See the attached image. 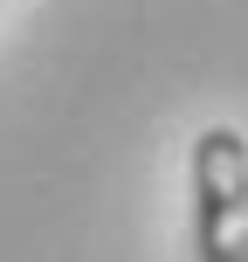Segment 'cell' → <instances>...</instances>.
I'll use <instances>...</instances> for the list:
<instances>
[{
    "label": "cell",
    "instance_id": "1",
    "mask_svg": "<svg viewBox=\"0 0 248 262\" xmlns=\"http://www.w3.org/2000/svg\"><path fill=\"white\" fill-rule=\"evenodd\" d=\"M193 180V262H248V138L207 124L186 152Z\"/></svg>",
    "mask_w": 248,
    "mask_h": 262
}]
</instances>
